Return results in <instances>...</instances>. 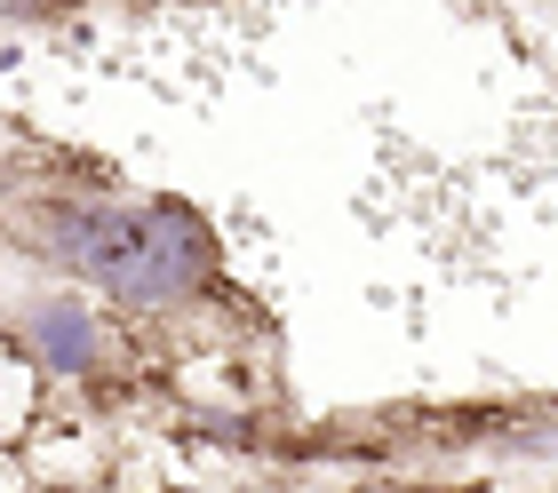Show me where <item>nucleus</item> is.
Returning <instances> with one entry per match:
<instances>
[{"label":"nucleus","mask_w":558,"mask_h":493,"mask_svg":"<svg viewBox=\"0 0 558 493\" xmlns=\"http://www.w3.org/2000/svg\"><path fill=\"white\" fill-rule=\"evenodd\" d=\"M24 239H33L64 279L96 287L120 310H192L223 287V247L216 223L199 215L192 199L151 192V199H120V192H57L24 207Z\"/></svg>","instance_id":"1"},{"label":"nucleus","mask_w":558,"mask_h":493,"mask_svg":"<svg viewBox=\"0 0 558 493\" xmlns=\"http://www.w3.org/2000/svg\"><path fill=\"white\" fill-rule=\"evenodd\" d=\"M9 343L24 350V367L48 382H105L112 374V326L105 310L72 287H40L9 310Z\"/></svg>","instance_id":"2"},{"label":"nucleus","mask_w":558,"mask_h":493,"mask_svg":"<svg viewBox=\"0 0 558 493\" xmlns=\"http://www.w3.org/2000/svg\"><path fill=\"white\" fill-rule=\"evenodd\" d=\"M343 493H471V485H439V478H360Z\"/></svg>","instance_id":"3"},{"label":"nucleus","mask_w":558,"mask_h":493,"mask_svg":"<svg viewBox=\"0 0 558 493\" xmlns=\"http://www.w3.org/2000/svg\"><path fill=\"white\" fill-rule=\"evenodd\" d=\"M256 493H312L303 478H271V485H256Z\"/></svg>","instance_id":"4"},{"label":"nucleus","mask_w":558,"mask_h":493,"mask_svg":"<svg viewBox=\"0 0 558 493\" xmlns=\"http://www.w3.org/2000/svg\"><path fill=\"white\" fill-rule=\"evenodd\" d=\"M543 493H558V485H543Z\"/></svg>","instance_id":"5"}]
</instances>
